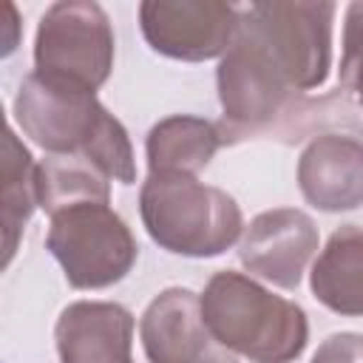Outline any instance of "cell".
Instances as JSON below:
<instances>
[{"mask_svg": "<svg viewBox=\"0 0 363 363\" xmlns=\"http://www.w3.org/2000/svg\"><path fill=\"white\" fill-rule=\"evenodd\" d=\"M48 218L45 247L74 289H105L133 269L139 247L111 201H77Z\"/></svg>", "mask_w": 363, "mask_h": 363, "instance_id": "obj_5", "label": "cell"}, {"mask_svg": "<svg viewBox=\"0 0 363 363\" xmlns=\"http://www.w3.org/2000/svg\"><path fill=\"white\" fill-rule=\"evenodd\" d=\"M139 213L162 250L187 258L221 255L244 233L235 199L190 173H147L139 190Z\"/></svg>", "mask_w": 363, "mask_h": 363, "instance_id": "obj_3", "label": "cell"}, {"mask_svg": "<svg viewBox=\"0 0 363 363\" xmlns=\"http://www.w3.org/2000/svg\"><path fill=\"white\" fill-rule=\"evenodd\" d=\"M221 130L210 119L176 113L156 122L147 133L145 153L150 173H190L196 176L210 164L221 147Z\"/></svg>", "mask_w": 363, "mask_h": 363, "instance_id": "obj_14", "label": "cell"}, {"mask_svg": "<svg viewBox=\"0 0 363 363\" xmlns=\"http://www.w3.org/2000/svg\"><path fill=\"white\" fill-rule=\"evenodd\" d=\"M113 68V28L99 3H54L34 37V74L96 94Z\"/></svg>", "mask_w": 363, "mask_h": 363, "instance_id": "obj_6", "label": "cell"}, {"mask_svg": "<svg viewBox=\"0 0 363 363\" xmlns=\"http://www.w3.org/2000/svg\"><path fill=\"white\" fill-rule=\"evenodd\" d=\"M340 85L357 94L363 105V0L346 9L343 23V57H340Z\"/></svg>", "mask_w": 363, "mask_h": 363, "instance_id": "obj_17", "label": "cell"}, {"mask_svg": "<svg viewBox=\"0 0 363 363\" xmlns=\"http://www.w3.org/2000/svg\"><path fill=\"white\" fill-rule=\"evenodd\" d=\"M216 82L224 108V122L218 125L224 142L267 130L295 96V91L244 37H238V31L218 62Z\"/></svg>", "mask_w": 363, "mask_h": 363, "instance_id": "obj_8", "label": "cell"}, {"mask_svg": "<svg viewBox=\"0 0 363 363\" xmlns=\"http://www.w3.org/2000/svg\"><path fill=\"white\" fill-rule=\"evenodd\" d=\"M312 363H363V335L357 332H337V335H329Z\"/></svg>", "mask_w": 363, "mask_h": 363, "instance_id": "obj_18", "label": "cell"}, {"mask_svg": "<svg viewBox=\"0 0 363 363\" xmlns=\"http://www.w3.org/2000/svg\"><path fill=\"white\" fill-rule=\"evenodd\" d=\"M315 250V221L303 210L278 207L258 213L250 221L238 244V258L250 272L261 275L264 281L281 289H295Z\"/></svg>", "mask_w": 363, "mask_h": 363, "instance_id": "obj_10", "label": "cell"}, {"mask_svg": "<svg viewBox=\"0 0 363 363\" xmlns=\"http://www.w3.org/2000/svg\"><path fill=\"white\" fill-rule=\"evenodd\" d=\"M62 363H133V315L111 301L68 303L54 326Z\"/></svg>", "mask_w": 363, "mask_h": 363, "instance_id": "obj_11", "label": "cell"}, {"mask_svg": "<svg viewBox=\"0 0 363 363\" xmlns=\"http://www.w3.org/2000/svg\"><path fill=\"white\" fill-rule=\"evenodd\" d=\"M312 295L332 312L363 315V227L343 224L332 233L309 272Z\"/></svg>", "mask_w": 363, "mask_h": 363, "instance_id": "obj_13", "label": "cell"}, {"mask_svg": "<svg viewBox=\"0 0 363 363\" xmlns=\"http://www.w3.org/2000/svg\"><path fill=\"white\" fill-rule=\"evenodd\" d=\"M199 301L216 343L250 363H292L306 349V312L241 272H216Z\"/></svg>", "mask_w": 363, "mask_h": 363, "instance_id": "obj_2", "label": "cell"}, {"mask_svg": "<svg viewBox=\"0 0 363 363\" xmlns=\"http://www.w3.org/2000/svg\"><path fill=\"white\" fill-rule=\"evenodd\" d=\"M335 3L264 0L241 9L244 37L292 91L320 88L332 68Z\"/></svg>", "mask_w": 363, "mask_h": 363, "instance_id": "obj_4", "label": "cell"}, {"mask_svg": "<svg viewBox=\"0 0 363 363\" xmlns=\"http://www.w3.org/2000/svg\"><path fill=\"white\" fill-rule=\"evenodd\" d=\"M241 9L221 0H145L139 26L156 54L184 62L224 57L235 40Z\"/></svg>", "mask_w": 363, "mask_h": 363, "instance_id": "obj_7", "label": "cell"}, {"mask_svg": "<svg viewBox=\"0 0 363 363\" xmlns=\"http://www.w3.org/2000/svg\"><path fill=\"white\" fill-rule=\"evenodd\" d=\"M298 187L303 199L326 213L363 204V142L343 133L312 139L298 159Z\"/></svg>", "mask_w": 363, "mask_h": 363, "instance_id": "obj_12", "label": "cell"}, {"mask_svg": "<svg viewBox=\"0 0 363 363\" xmlns=\"http://www.w3.org/2000/svg\"><path fill=\"white\" fill-rule=\"evenodd\" d=\"M108 176L82 156H45L37 164L40 207L51 216L77 201H111Z\"/></svg>", "mask_w": 363, "mask_h": 363, "instance_id": "obj_16", "label": "cell"}, {"mask_svg": "<svg viewBox=\"0 0 363 363\" xmlns=\"http://www.w3.org/2000/svg\"><path fill=\"white\" fill-rule=\"evenodd\" d=\"M139 337L150 363H235L210 335L199 295L184 286H167L147 303Z\"/></svg>", "mask_w": 363, "mask_h": 363, "instance_id": "obj_9", "label": "cell"}, {"mask_svg": "<svg viewBox=\"0 0 363 363\" xmlns=\"http://www.w3.org/2000/svg\"><path fill=\"white\" fill-rule=\"evenodd\" d=\"M40 207V187H37V164L28 153V147L17 139V133L6 130L3 145V227H6V258L9 264L17 252V241L31 218V213Z\"/></svg>", "mask_w": 363, "mask_h": 363, "instance_id": "obj_15", "label": "cell"}, {"mask_svg": "<svg viewBox=\"0 0 363 363\" xmlns=\"http://www.w3.org/2000/svg\"><path fill=\"white\" fill-rule=\"evenodd\" d=\"M14 119L48 156H82L119 184L136 182L128 130L96 94L28 74L14 96Z\"/></svg>", "mask_w": 363, "mask_h": 363, "instance_id": "obj_1", "label": "cell"}]
</instances>
